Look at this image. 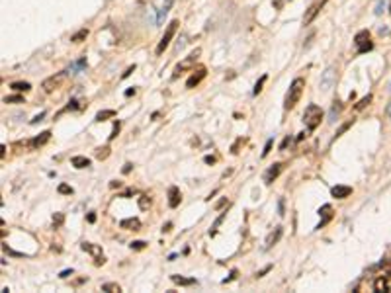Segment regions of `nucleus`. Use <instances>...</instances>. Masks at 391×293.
I'll list each match as a JSON object with an SVG mask.
<instances>
[{"mask_svg": "<svg viewBox=\"0 0 391 293\" xmlns=\"http://www.w3.org/2000/svg\"><path fill=\"white\" fill-rule=\"evenodd\" d=\"M303 88H305V79H301V77L293 79V82L290 84V90L286 94V100H284V110H293L297 106V102L301 100V94H303Z\"/></svg>", "mask_w": 391, "mask_h": 293, "instance_id": "f257e3e1", "label": "nucleus"}, {"mask_svg": "<svg viewBox=\"0 0 391 293\" xmlns=\"http://www.w3.org/2000/svg\"><path fill=\"white\" fill-rule=\"evenodd\" d=\"M321 121H323V110L317 104H309L305 108V112H303V123H305V127L309 131L317 129L321 125Z\"/></svg>", "mask_w": 391, "mask_h": 293, "instance_id": "f03ea898", "label": "nucleus"}, {"mask_svg": "<svg viewBox=\"0 0 391 293\" xmlns=\"http://www.w3.org/2000/svg\"><path fill=\"white\" fill-rule=\"evenodd\" d=\"M65 81H67V70H61V72H55L53 77H49V79H45V81L41 82V88H43V92L51 94V92L59 90L65 84Z\"/></svg>", "mask_w": 391, "mask_h": 293, "instance_id": "7ed1b4c3", "label": "nucleus"}, {"mask_svg": "<svg viewBox=\"0 0 391 293\" xmlns=\"http://www.w3.org/2000/svg\"><path fill=\"white\" fill-rule=\"evenodd\" d=\"M176 30H178V20H172V22L166 26V32H164V35L161 37V41H159V45H157V49H155V53H157V55H163L164 49H168V45H170V41H172V37H174Z\"/></svg>", "mask_w": 391, "mask_h": 293, "instance_id": "20e7f679", "label": "nucleus"}, {"mask_svg": "<svg viewBox=\"0 0 391 293\" xmlns=\"http://www.w3.org/2000/svg\"><path fill=\"white\" fill-rule=\"evenodd\" d=\"M354 45H356V53H358V55H364V53L372 51V49H374V43H372L370 32H368V30H362V32L356 33V37H354Z\"/></svg>", "mask_w": 391, "mask_h": 293, "instance_id": "39448f33", "label": "nucleus"}, {"mask_svg": "<svg viewBox=\"0 0 391 293\" xmlns=\"http://www.w3.org/2000/svg\"><path fill=\"white\" fill-rule=\"evenodd\" d=\"M202 55V49H194L184 61H180L178 65H176V68H174V75H172V79H178V75L180 72H184V70H192L196 66V63H198V57Z\"/></svg>", "mask_w": 391, "mask_h": 293, "instance_id": "423d86ee", "label": "nucleus"}, {"mask_svg": "<svg viewBox=\"0 0 391 293\" xmlns=\"http://www.w3.org/2000/svg\"><path fill=\"white\" fill-rule=\"evenodd\" d=\"M81 248L84 252H88V254H92V258L96 260V266H102L104 262H106V256H104V252H102V248L98 246V244H92V243H82Z\"/></svg>", "mask_w": 391, "mask_h": 293, "instance_id": "0eeeda50", "label": "nucleus"}, {"mask_svg": "<svg viewBox=\"0 0 391 293\" xmlns=\"http://www.w3.org/2000/svg\"><path fill=\"white\" fill-rule=\"evenodd\" d=\"M170 6H172V0H155V12H157V26H161V24H163V20H164V16L168 14Z\"/></svg>", "mask_w": 391, "mask_h": 293, "instance_id": "6e6552de", "label": "nucleus"}, {"mask_svg": "<svg viewBox=\"0 0 391 293\" xmlns=\"http://www.w3.org/2000/svg\"><path fill=\"white\" fill-rule=\"evenodd\" d=\"M335 82H337V68L335 66H329L325 72H323V77H321V90L323 92L331 90Z\"/></svg>", "mask_w": 391, "mask_h": 293, "instance_id": "1a4fd4ad", "label": "nucleus"}, {"mask_svg": "<svg viewBox=\"0 0 391 293\" xmlns=\"http://www.w3.org/2000/svg\"><path fill=\"white\" fill-rule=\"evenodd\" d=\"M282 168H284V164H282V163L272 164V166H270V168H268V170L264 172V182H266V184H272V182H274V180H276L278 176H280Z\"/></svg>", "mask_w": 391, "mask_h": 293, "instance_id": "9d476101", "label": "nucleus"}, {"mask_svg": "<svg viewBox=\"0 0 391 293\" xmlns=\"http://www.w3.org/2000/svg\"><path fill=\"white\" fill-rule=\"evenodd\" d=\"M327 0H321V2H317V4H313L309 10H307V14H305V18H303V22H305V26H309L311 22L317 18V14L321 12V8H323V4H325Z\"/></svg>", "mask_w": 391, "mask_h": 293, "instance_id": "9b49d317", "label": "nucleus"}, {"mask_svg": "<svg viewBox=\"0 0 391 293\" xmlns=\"http://www.w3.org/2000/svg\"><path fill=\"white\" fill-rule=\"evenodd\" d=\"M282 235H284V227H276V229H274V231H272V233L266 237V246H264V248L268 250V248H272L274 244H278V241L282 239Z\"/></svg>", "mask_w": 391, "mask_h": 293, "instance_id": "f8f14e48", "label": "nucleus"}, {"mask_svg": "<svg viewBox=\"0 0 391 293\" xmlns=\"http://www.w3.org/2000/svg\"><path fill=\"white\" fill-rule=\"evenodd\" d=\"M204 77H206V68H204V66H200L194 75H192V77L186 81V88H194V86H198L200 82L204 81Z\"/></svg>", "mask_w": 391, "mask_h": 293, "instance_id": "ddd939ff", "label": "nucleus"}, {"mask_svg": "<svg viewBox=\"0 0 391 293\" xmlns=\"http://www.w3.org/2000/svg\"><path fill=\"white\" fill-rule=\"evenodd\" d=\"M180 199H182L180 190L176 188V186H170V188H168V205H170L172 209H174V207H178Z\"/></svg>", "mask_w": 391, "mask_h": 293, "instance_id": "4468645a", "label": "nucleus"}, {"mask_svg": "<svg viewBox=\"0 0 391 293\" xmlns=\"http://www.w3.org/2000/svg\"><path fill=\"white\" fill-rule=\"evenodd\" d=\"M331 194H333V197H337V199H344V197H348V195L352 194V188L350 186H335L331 190Z\"/></svg>", "mask_w": 391, "mask_h": 293, "instance_id": "2eb2a0df", "label": "nucleus"}, {"mask_svg": "<svg viewBox=\"0 0 391 293\" xmlns=\"http://www.w3.org/2000/svg\"><path fill=\"white\" fill-rule=\"evenodd\" d=\"M319 215H323V219H321V223L317 225V229H323V227L327 225V223H329V221L333 219V207H331V205L327 203V205H323V207L319 209Z\"/></svg>", "mask_w": 391, "mask_h": 293, "instance_id": "dca6fc26", "label": "nucleus"}, {"mask_svg": "<svg viewBox=\"0 0 391 293\" xmlns=\"http://www.w3.org/2000/svg\"><path fill=\"white\" fill-rule=\"evenodd\" d=\"M49 139H51V131H43L41 135H37L35 139H32V141H30V146H32V149H39V146L45 145Z\"/></svg>", "mask_w": 391, "mask_h": 293, "instance_id": "f3484780", "label": "nucleus"}, {"mask_svg": "<svg viewBox=\"0 0 391 293\" xmlns=\"http://www.w3.org/2000/svg\"><path fill=\"white\" fill-rule=\"evenodd\" d=\"M119 227L121 229H127V231H139L141 229V221L137 217H131V219H123L119 221Z\"/></svg>", "mask_w": 391, "mask_h": 293, "instance_id": "a211bd4d", "label": "nucleus"}, {"mask_svg": "<svg viewBox=\"0 0 391 293\" xmlns=\"http://www.w3.org/2000/svg\"><path fill=\"white\" fill-rule=\"evenodd\" d=\"M374 291H389V279H387V276L375 277Z\"/></svg>", "mask_w": 391, "mask_h": 293, "instance_id": "6ab92c4d", "label": "nucleus"}, {"mask_svg": "<svg viewBox=\"0 0 391 293\" xmlns=\"http://www.w3.org/2000/svg\"><path fill=\"white\" fill-rule=\"evenodd\" d=\"M341 112H342V102L335 100V102H333V108H331V114H329V121H331V123L337 121V117H339Z\"/></svg>", "mask_w": 391, "mask_h": 293, "instance_id": "aec40b11", "label": "nucleus"}, {"mask_svg": "<svg viewBox=\"0 0 391 293\" xmlns=\"http://www.w3.org/2000/svg\"><path fill=\"white\" fill-rule=\"evenodd\" d=\"M170 279H172L176 285H182V287H186V285H194L196 283L194 277H184V276H176V274L170 277Z\"/></svg>", "mask_w": 391, "mask_h": 293, "instance_id": "412c9836", "label": "nucleus"}, {"mask_svg": "<svg viewBox=\"0 0 391 293\" xmlns=\"http://www.w3.org/2000/svg\"><path fill=\"white\" fill-rule=\"evenodd\" d=\"M71 163H73L75 168H88L90 166V159H86V157H73Z\"/></svg>", "mask_w": 391, "mask_h": 293, "instance_id": "4be33fe9", "label": "nucleus"}, {"mask_svg": "<svg viewBox=\"0 0 391 293\" xmlns=\"http://www.w3.org/2000/svg\"><path fill=\"white\" fill-rule=\"evenodd\" d=\"M225 215H227V211H225V213H221V215H219V217L215 219V223H213V225H212V231H210V235H212V237H215V235H217V229H219V225L223 223V219H225Z\"/></svg>", "mask_w": 391, "mask_h": 293, "instance_id": "5701e85b", "label": "nucleus"}, {"mask_svg": "<svg viewBox=\"0 0 391 293\" xmlns=\"http://www.w3.org/2000/svg\"><path fill=\"white\" fill-rule=\"evenodd\" d=\"M12 88L18 90V92H28V90H32V84L30 82H14Z\"/></svg>", "mask_w": 391, "mask_h": 293, "instance_id": "b1692460", "label": "nucleus"}, {"mask_svg": "<svg viewBox=\"0 0 391 293\" xmlns=\"http://www.w3.org/2000/svg\"><path fill=\"white\" fill-rule=\"evenodd\" d=\"M108 117H115L114 110H104V112H98V114H96V121H106Z\"/></svg>", "mask_w": 391, "mask_h": 293, "instance_id": "393cba45", "label": "nucleus"}, {"mask_svg": "<svg viewBox=\"0 0 391 293\" xmlns=\"http://www.w3.org/2000/svg\"><path fill=\"white\" fill-rule=\"evenodd\" d=\"M102 291H108V293H119V291H121V287H119L117 283H104V285H102Z\"/></svg>", "mask_w": 391, "mask_h": 293, "instance_id": "a878e982", "label": "nucleus"}, {"mask_svg": "<svg viewBox=\"0 0 391 293\" xmlns=\"http://www.w3.org/2000/svg\"><path fill=\"white\" fill-rule=\"evenodd\" d=\"M86 35H88V30H81V32H77L73 37H71V41H73V43H81L82 39H86Z\"/></svg>", "mask_w": 391, "mask_h": 293, "instance_id": "bb28decb", "label": "nucleus"}, {"mask_svg": "<svg viewBox=\"0 0 391 293\" xmlns=\"http://www.w3.org/2000/svg\"><path fill=\"white\" fill-rule=\"evenodd\" d=\"M151 203H153V201H151L149 195H139V207H141V209H149Z\"/></svg>", "mask_w": 391, "mask_h": 293, "instance_id": "cd10ccee", "label": "nucleus"}, {"mask_svg": "<svg viewBox=\"0 0 391 293\" xmlns=\"http://www.w3.org/2000/svg\"><path fill=\"white\" fill-rule=\"evenodd\" d=\"M370 102H372V94H368L366 98H362L358 104H356V110H364V108H366Z\"/></svg>", "mask_w": 391, "mask_h": 293, "instance_id": "c85d7f7f", "label": "nucleus"}, {"mask_svg": "<svg viewBox=\"0 0 391 293\" xmlns=\"http://www.w3.org/2000/svg\"><path fill=\"white\" fill-rule=\"evenodd\" d=\"M108 155H110V146H104V149H98L96 157L100 161H104V159H108Z\"/></svg>", "mask_w": 391, "mask_h": 293, "instance_id": "c756f323", "label": "nucleus"}, {"mask_svg": "<svg viewBox=\"0 0 391 293\" xmlns=\"http://www.w3.org/2000/svg\"><path fill=\"white\" fill-rule=\"evenodd\" d=\"M4 102H6V104H22V102H24V98L22 96H6L4 98Z\"/></svg>", "mask_w": 391, "mask_h": 293, "instance_id": "7c9ffc66", "label": "nucleus"}, {"mask_svg": "<svg viewBox=\"0 0 391 293\" xmlns=\"http://www.w3.org/2000/svg\"><path fill=\"white\" fill-rule=\"evenodd\" d=\"M57 190H59V194H65V195H71L73 192H75V190H73L71 186H67V184H61Z\"/></svg>", "mask_w": 391, "mask_h": 293, "instance_id": "2f4dec72", "label": "nucleus"}, {"mask_svg": "<svg viewBox=\"0 0 391 293\" xmlns=\"http://www.w3.org/2000/svg\"><path fill=\"white\" fill-rule=\"evenodd\" d=\"M264 82H266V77H262L260 81L256 82V86H254V90H252V94H254V96H258V94H260V90H262V84H264Z\"/></svg>", "mask_w": 391, "mask_h": 293, "instance_id": "473e14b6", "label": "nucleus"}, {"mask_svg": "<svg viewBox=\"0 0 391 293\" xmlns=\"http://www.w3.org/2000/svg\"><path fill=\"white\" fill-rule=\"evenodd\" d=\"M119 127H121V123H119V121H115V123H114V129H112V135H110V141H114L115 137L119 135Z\"/></svg>", "mask_w": 391, "mask_h": 293, "instance_id": "72a5a7b5", "label": "nucleus"}, {"mask_svg": "<svg viewBox=\"0 0 391 293\" xmlns=\"http://www.w3.org/2000/svg\"><path fill=\"white\" fill-rule=\"evenodd\" d=\"M61 223H63V213H55V215H53V225L59 227Z\"/></svg>", "mask_w": 391, "mask_h": 293, "instance_id": "f704fd0d", "label": "nucleus"}, {"mask_svg": "<svg viewBox=\"0 0 391 293\" xmlns=\"http://www.w3.org/2000/svg\"><path fill=\"white\" fill-rule=\"evenodd\" d=\"M147 246L145 241H135V243H131V248H135V250H143Z\"/></svg>", "mask_w": 391, "mask_h": 293, "instance_id": "c9c22d12", "label": "nucleus"}, {"mask_svg": "<svg viewBox=\"0 0 391 293\" xmlns=\"http://www.w3.org/2000/svg\"><path fill=\"white\" fill-rule=\"evenodd\" d=\"M272 143H274V139H268V141H266V146H264V151H262V157H268V153H270V149H272Z\"/></svg>", "mask_w": 391, "mask_h": 293, "instance_id": "e433bc0d", "label": "nucleus"}, {"mask_svg": "<svg viewBox=\"0 0 391 293\" xmlns=\"http://www.w3.org/2000/svg\"><path fill=\"white\" fill-rule=\"evenodd\" d=\"M350 125H352V121H348V123H344V125H342V127H341V129H339V131H337V135H335V137H341V135H342V133H344V131H346V129H348V127H350Z\"/></svg>", "mask_w": 391, "mask_h": 293, "instance_id": "4c0bfd02", "label": "nucleus"}, {"mask_svg": "<svg viewBox=\"0 0 391 293\" xmlns=\"http://www.w3.org/2000/svg\"><path fill=\"white\" fill-rule=\"evenodd\" d=\"M284 213H286V211H284V197H280V201H278V215L282 217Z\"/></svg>", "mask_w": 391, "mask_h": 293, "instance_id": "58836bf2", "label": "nucleus"}, {"mask_svg": "<svg viewBox=\"0 0 391 293\" xmlns=\"http://www.w3.org/2000/svg\"><path fill=\"white\" fill-rule=\"evenodd\" d=\"M383 6H385V2H377V6H375V16H379V14L383 12Z\"/></svg>", "mask_w": 391, "mask_h": 293, "instance_id": "ea45409f", "label": "nucleus"}, {"mask_svg": "<svg viewBox=\"0 0 391 293\" xmlns=\"http://www.w3.org/2000/svg\"><path fill=\"white\" fill-rule=\"evenodd\" d=\"M137 194V190L135 188H129V190H125L123 194H121V197H129V195H135Z\"/></svg>", "mask_w": 391, "mask_h": 293, "instance_id": "a19ab883", "label": "nucleus"}, {"mask_svg": "<svg viewBox=\"0 0 391 293\" xmlns=\"http://www.w3.org/2000/svg\"><path fill=\"white\" fill-rule=\"evenodd\" d=\"M290 141H292V139H290V137H286V139L282 141V145H280V151H286V146L290 145Z\"/></svg>", "mask_w": 391, "mask_h": 293, "instance_id": "79ce46f5", "label": "nucleus"}, {"mask_svg": "<svg viewBox=\"0 0 391 293\" xmlns=\"http://www.w3.org/2000/svg\"><path fill=\"white\" fill-rule=\"evenodd\" d=\"M69 276H73V268H71V270H63V272L59 274V277H63V279H65V277H69Z\"/></svg>", "mask_w": 391, "mask_h": 293, "instance_id": "37998d69", "label": "nucleus"}, {"mask_svg": "<svg viewBox=\"0 0 391 293\" xmlns=\"http://www.w3.org/2000/svg\"><path fill=\"white\" fill-rule=\"evenodd\" d=\"M79 108V102L77 100H71V104H69V110H77Z\"/></svg>", "mask_w": 391, "mask_h": 293, "instance_id": "c03bdc74", "label": "nucleus"}, {"mask_svg": "<svg viewBox=\"0 0 391 293\" xmlns=\"http://www.w3.org/2000/svg\"><path fill=\"white\" fill-rule=\"evenodd\" d=\"M133 70H135V65H133V66H129V68H127V70H125V72H123V77H121V79H127V77H129L131 72H133Z\"/></svg>", "mask_w": 391, "mask_h": 293, "instance_id": "a18cd8bd", "label": "nucleus"}, {"mask_svg": "<svg viewBox=\"0 0 391 293\" xmlns=\"http://www.w3.org/2000/svg\"><path fill=\"white\" fill-rule=\"evenodd\" d=\"M235 276H237V270H233V272H231V276H229L227 279H223V283H227V281H231V279H235Z\"/></svg>", "mask_w": 391, "mask_h": 293, "instance_id": "49530a36", "label": "nucleus"}, {"mask_svg": "<svg viewBox=\"0 0 391 293\" xmlns=\"http://www.w3.org/2000/svg\"><path fill=\"white\" fill-rule=\"evenodd\" d=\"M270 268H272V266H266V268H264L262 272H258V274H256V277H262L264 274H266V272H270Z\"/></svg>", "mask_w": 391, "mask_h": 293, "instance_id": "de8ad7c7", "label": "nucleus"}, {"mask_svg": "<svg viewBox=\"0 0 391 293\" xmlns=\"http://www.w3.org/2000/svg\"><path fill=\"white\" fill-rule=\"evenodd\" d=\"M43 115H45V114H43V112H41V114H39V115H35V117H33V119H32V123H37V121H41V117H43Z\"/></svg>", "mask_w": 391, "mask_h": 293, "instance_id": "09e8293b", "label": "nucleus"}, {"mask_svg": "<svg viewBox=\"0 0 391 293\" xmlns=\"http://www.w3.org/2000/svg\"><path fill=\"white\" fill-rule=\"evenodd\" d=\"M204 161H206V163H208V164H213V163H215V161H217V159H215V157H206Z\"/></svg>", "mask_w": 391, "mask_h": 293, "instance_id": "8fccbe9b", "label": "nucleus"}, {"mask_svg": "<svg viewBox=\"0 0 391 293\" xmlns=\"http://www.w3.org/2000/svg\"><path fill=\"white\" fill-rule=\"evenodd\" d=\"M96 221V215L94 213H88V223H94Z\"/></svg>", "mask_w": 391, "mask_h": 293, "instance_id": "3c124183", "label": "nucleus"}, {"mask_svg": "<svg viewBox=\"0 0 391 293\" xmlns=\"http://www.w3.org/2000/svg\"><path fill=\"white\" fill-rule=\"evenodd\" d=\"M129 172H131V164L127 163L125 166H123V174H129Z\"/></svg>", "mask_w": 391, "mask_h": 293, "instance_id": "603ef678", "label": "nucleus"}, {"mask_svg": "<svg viewBox=\"0 0 391 293\" xmlns=\"http://www.w3.org/2000/svg\"><path fill=\"white\" fill-rule=\"evenodd\" d=\"M225 203H227V199H221V201H219V203H217V209H221V207H223V205H225Z\"/></svg>", "mask_w": 391, "mask_h": 293, "instance_id": "864d4df0", "label": "nucleus"}, {"mask_svg": "<svg viewBox=\"0 0 391 293\" xmlns=\"http://www.w3.org/2000/svg\"><path fill=\"white\" fill-rule=\"evenodd\" d=\"M170 227H172V223H166V225H164V227H163V231H164V233H166V231H170Z\"/></svg>", "mask_w": 391, "mask_h": 293, "instance_id": "5fc2aeb1", "label": "nucleus"}, {"mask_svg": "<svg viewBox=\"0 0 391 293\" xmlns=\"http://www.w3.org/2000/svg\"><path fill=\"white\" fill-rule=\"evenodd\" d=\"M389 12H391V4H389Z\"/></svg>", "mask_w": 391, "mask_h": 293, "instance_id": "6e6d98bb", "label": "nucleus"}]
</instances>
